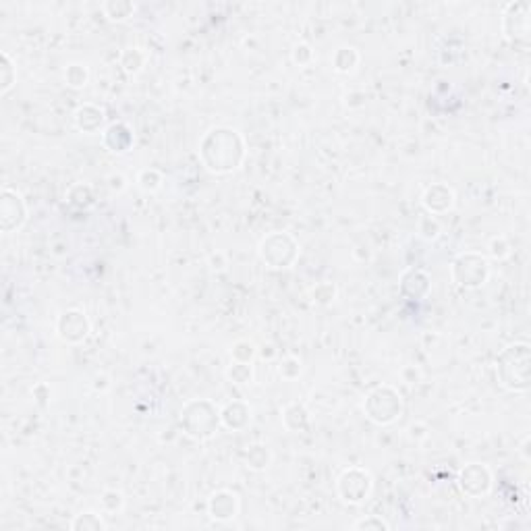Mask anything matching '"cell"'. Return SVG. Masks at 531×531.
<instances>
[{
	"label": "cell",
	"instance_id": "83f0119b",
	"mask_svg": "<svg viewBox=\"0 0 531 531\" xmlns=\"http://www.w3.org/2000/svg\"><path fill=\"white\" fill-rule=\"evenodd\" d=\"M276 370H278V376L282 380L295 382V380H299V376L304 374V361H301V357H297V355L291 353V355H285V357L278 359Z\"/></svg>",
	"mask_w": 531,
	"mask_h": 531
},
{
	"label": "cell",
	"instance_id": "4fadbf2b",
	"mask_svg": "<svg viewBox=\"0 0 531 531\" xmlns=\"http://www.w3.org/2000/svg\"><path fill=\"white\" fill-rule=\"evenodd\" d=\"M399 291L409 301H423L432 293V278L421 268H407L399 278Z\"/></svg>",
	"mask_w": 531,
	"mask_h": 531
},
{
	"label": "cell",
	"instance_id": "8d00e7d4",
	"mask_svg": "<svg viewBox=\"0 0 531 531\" xmlns=\"http://www.w3.org/2000/svg\"><path fill=\"white\" fill-rule=\"evenodd\" d=\"M399 378H401V382H405L407 386H418L421 378H423V374H421L418 366H405V368H401Z\"/></svg>",
	"mask_w": 531,
	"mask_h": 531
},
{
	"label": "cell",
	"instance_id": "9a60e30c",
	"mask_svg": "<svg viewBox=\"0 0 531 531\" xmlns=\"http://www.w3.org/2000/svg\"><path fill=\"white\" fill-rule=\"evenodd\" d=\"M254 407L247 401L235 399L220 407V425L228 432H243L251 425Z\"/></svg>",
	"mask_w": 531,
	"mask_h": 531
},
{
	"label": "cell",
	"instance_id": "4316f807",
	"mask_svg": "<svg viewBox=\"0 0 531 531\" xmlns=\"http://www.w3.org/2000/svg\"><path fill=\"white\" fill-rule=\"evenodd\" d=\"M67 201H69L73 208H79V210H85V208L94 206L96 197H94L92 185H87V183H75V185H71L69 191H67Z\"/></svg>",
	"mask_w": 531,
	"mask_h": 531
},
{
	"label": "cell",
	"instance_id": "5bb4252c",
	"mask_svg": "<svg viewBox=\"0 0 531 531\" xmlns=\"http://www.w3.org/2000/svg\"><path fill=\"white\" fill-rule=\"evenodd\" d=\"M455 189L446 183H432L421 193V206L432 216H440V214L451 212L455 208Z\"/></svg>",
	"mask_w": 531,
	"mask_h": 531
},
{
	"label": "cell",
	"instance_id": "7bdbcfd3",
	"mask_svg": "<svg viewBox=\"0 0 531 531\" xmlns=\"http://www.w3.org/2000/svg\"><path fill=\"white\" fill-rule=\"evenodd\" d=\"M409 432H411V438H413V440H423V438H427V425L421 423V421L413 423V425L409 427Z\"/></svg>",
	"mask_w": 531,
	"mask_h": 531
},
{
	"label": "cell",
	"instance_id": "ffe728a7",
	"mask_svg": "<svg viewBox=\"0 0 531 531\" xmlns=\"http://www.w3.org/2000/svg\"><path fill=\"white\" fill-rule=\"evenodd\" d=\"M118 65L127 75H139L148 65V52L139 46L125 48L118 56Z\"/></svg>",
	"mask_w": 531,
	"mask_h": 531
},
{
	"label": "cell",
	"instance_id": "f546056e",
	"mask_svg": "<svg viewBox=\"0 0 531 531\" xmlns=\"http://www.w3.org/2000/svg\"><path fill=\"white\" fill-rule=\"evenodd\" d=\"M135 183L144 193H156V191L162 189V185H164V175L158 168H144V170L137 173Z\"/></svg>",
	"mask_w": 531,
	"mask_h": 531
},
{
	"label": "cell",
	"instance_id": "277c9868",
	"mask_svg": "<svg viewBox=\"0 0 531 531\" xmlns=\"http://www.w3.org/2000/svg\"><path fill=\"white\" fill-rule=\"evenodd\" d=\"M363 413L376 425H392L405 413V401L392 384H378L363 399Z\"/></svg>",
	"mask_w": 531,
	"mask_h": 531
},
{
	"label": "cell",
	"instance_id": "7a4b0ae2",
	"mask_svg": "<svg viewBox=\"0 0 531 531\" xmlns=\"http://www.w3.org/2000/svg\"><path fill=\"white\" fill-rule=\"evenodd\" d=\"M498 384L513 392L525 394L531 388V346L530 342L517 341L506 344L496 357Z\"/></svg>",
	"mask_w": 531,
	"mask_h": 531
},
{
	"label": "cell",
	"instance_id": "60d3db41",
	"mask_svg": "<svg viewBox=\"0 0 531 531\" xmlns=\"http://www.w3.org/2000/svg\"><path fill=\"white\" fill-rule=\"evenodd\" d=\"M344 104L349 108H361L366 104V94L363 92H351L344 96Z\"/></svg>",
	"mask_w": 531,
	"mask_h": 531
},
{
	"label": "cell",
	"instance_id": "8fae6325",
	"mask_svg": "<svg viewBox=\"0 0 531 531\" xmlns=\"http://www.w3.org/2000/svg\"><path fill=\"white\" fill-rule=\"evenodd\" d=\"M54 332L65 344H81V342L87 341V337L92 332V322L83 309L71 307V309H65L56 318Z\"/></svg>",
	"mask_w": 531,
	"mask_h": 531
},
{
	"label": "cell",
	"instance_id": "ba28073f",
	"mask_svg": "<svg viewBox=\"0 0 531 531\" xmlns=\"http://www.w3.org/2000/svg\"><path fill=\"white\" fill-rule=\"evenodd\" d=\"M530 2H508L502 11V34L513 44H527L531 34Z\"/></svg>",
	"mask_w": 531,
	"mask_h": 531
},
{
	"label": "cell",
	"instance_id": "4dcf8cb0",
	"mask_svg": "<svg viewBox=\"0 0 531 531\" xmlns=\"http://www.w3.org/2000/svg\"><path fill=\"white\" fill-rule=\"evenodd\" d=\"M258 357V346L247 339H239L230 344V359L239 363H254Z\"/></svg>",
	"mask_w": 531,
	"mask_h": 531
},
{
	"label": "cell",
	"instance_id": "f1b7e54d",
	"mask_svg": "<svg viewBox=\"0 0 531 531\" xmlns=\"http://www.w3.org/2000/svg\"><path fill=\"white\" fill-rule=\"evenodd\" d=\"M63 79L71 89H83L89 83V69L81 63H71L65 67Z\"/></svg>",
	"mask_w": 531,
	"mask_h": 531
},
{
	"label": "cell",
	"instance_id": "6da1fadb",
	"mask_svg": "<svg viewBox=\"0 0 531 531\" xmlns=\"http://www.w3.org/2000/svg\"><path fill=\"white\" fill-rule=\"evenodd\" d=\"M199 162L204 168L216 177L237 173L247 158L245 137L232 127H212L199 142Z\"/></svg>",
	"mask_w": 531,
	"mask_h": 531
},
{
	"label": "cell",
	"instance_id": "484cf974",
	"mask_svg": "<svg viewBox=\"0 0 531 531\" xmlns=\"http://www.w3.org/2000/svg\"><path fill=\"white\" fill-rule=\"evenodd\" d=\"M17 83V67L8 52H0V94L6 96Z\"/></svg>",
	"mask_w": 531,
	"mask_h": 531
},
{
	"label": "cell",
	"instance_id": "cb8c5ba5",
	"mask_svg": "<svg viewBox=\"0 0 531 531\" xmlns=\"http://www.w3.org/2000/svg\"><path fill=\"white\" fill-rule=\"evenodd\" d=\"M337 297H339V289H337V285L330 282V280L318 282V285L309 291L311 304L318 305V307H328V305H332L337 301Z\"/></svg>",
	"mask_w": 531,
	"mask_h": 531
},
{
	"label": "cell",
	"instance_id": "5b68a950",
	"mask_svg": "<svg viewBox=\"0 0 531 531\" xmlns=\"http://www.w3.org/2000/svg\"><path fill=\"white\" fill-rule=\"evenodd\" d=\"M258 256L272 270H289L301 256L299 241L287 230L268 232L258 245Z\"/></svg>",
	"mask_w": 531,
	"mask_h": 531
},
{
	"label": "cell",
	"instance_id": "d6986e66",
	"mask_svg": "<svg viewBox=\"0 0 531 531\" xmlns=\"http://www.w3.org/2000/svg\"><path fill=\"white\" fill-rule=\"evenodd\" d=\"M332 69L341 75H351L357 71L359 63H361V54L355 46H339L330 58Z\"/></svg>",
	"mask_w": 531,
	"mask_h": 531
},
{
	"label": "cell",
	"instance_id": "74e56055",
	"mask_svg": "<svg viewBox=\"0 0 531 531\" xmlns=\"http://www.w3.org/2000/svg\"><path fill=\"white\" fill-rule=\"evenodd\" d=\"M208 266L212 272H225L228 268V256L225 251H212L208 256Z\"/></svg>",
	"mask_w": 531,
	"mask_h": 531
},
{
	"label": "cell",
	"instance_id": "f6af8a7d",
	"mask_svg": "<svg viewBox=\"0 0 531 531\" xmlns=\"http://www.w3.org/2000/svg\"><path fill=\"white\" fill-rule=\"evenodd\" d=\"M530 444H531V438L530 436H525V438H523V444H521V449H519V453H521V456H523V461H525V463H530L531 461Z\"/></svg>",
	"mask_w": 531,
	"mask_h": 531
},
{
	"label": "cell",
	"instance_id": "44dd1931",
	"mask_svg": "<svg viewBox=\"0 0 531 531\" xmlns=\"http://www.w3.org/2000/svg\"><path fill=\"white\" fill-rule=\"evenodd\" d=\"M272 458H274V455H272L270 446H266L262 442H256L245 451V467L249 471L262 473L272 465Z\"/></svg>",
	"mask_w": 531,
	"mask_h": 531
},
{
	"label": "cell",
	"instance_id": "ee69618b",
	"mask_svg": "<svg viewBox=\"0 0 531 531\" xmlns=\"http://www.w3.org/2000/svg\"><path fill=\"white\" fill-rule=\"evenodd\" d=\"M258 355L262 357V359H274L276 355H278V351H276V346L272 344V342H268V344H264L262 349H258Z\"/></svg>",
	"mask_w": 531,
	"mask_h": 531
},
{
	"label": "cell",
	"instance_id": "d4e9b609",
	"mask_svg": "<svg viewBox=\"0 0 531 531\" xmlns=\"http://www.w3.org/2000/svg\"><path fill=\"white\" fill-rule=\"evenodd\" d=\"M225 378H227L230 384H237V386L254 384V380H256L254 363H239V361H230V366L225 370Z\"/></svg>",
	"mask_w": 531,
	"mask_h": 531
},
{
	"label": "cell",
	"instance_id": "30bf717a",
	"mask_svg": "<svg viewBox=\"0 0 531 531\" xmlns=\"http://www.w3.org/2000/svg\"><path fill=\"white\" fill-rule=\"evenodd\" d=\"M458 490L467 498H484L492 492L494 473L486 463H467L456 475Z\"/></svg>",
	"mask_w": 531,
	"mask_h": 531
},
{
	"label": "cell",
	"instance_id": "9c48e42d",
	"mask_svg": "<svg viewBox=\"0 0 531 531\" xmlns=\"http://www.w3.org/2000/svg\"><path fill=\"white\" fill-rule=\"evenodd\" d=\"M30 218L23 195L13 187H4L0 193V230L4 235L17 232L25 227Z\"/></svg>",
	"mask_w": 531,
	"mask_h": 531
},
{
	"label": "cell",
	"instance_id": "7402d4cb",
	"mask_svg": "<svg viewBox=\"0 0 531 531\" xmlns=\"http://www.w3.org/2000/svg\"><path fill=\"white\" fill-rule=\"evenodd\" d=\"M137 11V4L131 0H108L102 4V13L113 23H125L129 21Z\"/></svg>",
	"mask_w": 531,
	"mask_h": 531
},
{
	"label": "cell",
	"instance_id": "f35d334b",
	"mask_svg": "<svg viewBox=\"0 0 531 531\" xmlns=\"http://www.w3.org/2000/svg\"><path fill=\"white\" fill-rule=\"evenodd\" d=\"M32 396H34V401L38 403V405H48L50 403V386L46 384V382H38L34 388H32Z\"/></svg>",
	"mask_w": 531,
	"mask_h": 531
},
{
	"label": "cell",
	"instance_id": "2e32d148",
	"mask_svg": "<svg viewBox=\"0 0 531 531\" xmlns=\"http://www.w3.org/2000/svg\"><path fill=\"white\" fill-rule=\"evenodd\" d=\"M73 123H75L77 131L85 133V135H98V133H104V129L108 127L106 125V113L104 108L92 104V102H85V104H79L73 113Z\"/></svg>",
	"mask_w": 531,
	"mask_h": 531
},
{
	"label": "cell",
	"instance_id": "d590c367",
	"mask_svg": "<svg viewBox=\"0 0 531 531\" xmlns=\"http://www.w3.org/2000/svg\"><path fill=\"white\" fill-rule=\"evenodd\" d=\"M291 58H293V63L297 65V67H309L311 63H313V58H316V54H313V48L309 46V44H297L295 48H293V52H291Z\"/></svg>",
	"mask_w": 531,
	"mask_h": 531
},
{
	"label": "cell",
	"instance_id": "8992f818",
	"mask_svg": "<svg viewBox=\"0 0 531 531\" xmlns=\"http://www.w3.org/2000/svg\"><path fill=\"white\" fill-rule=\"evenodd\" d=\"M492 274L490 260L482 251H463L451 262V278L458 289L477 291Z\"/></svg>",
	"mask_w": 531,
	"mask_h": 531
},
{
	"label": "cell",
	"instance_id": "b9f144b4",
	"mask_svg": "<svg viewBox=\"0 0 531 531\" xmlns=\"http://www.w3.org/2000/svg\"><path fill=\"white\" fill-rule=\"evenodd\" d=\"M92 386H94L96 392H106V390H111L113 382H111V376H108V374H98V376L94 378V382H92Z\"/></svg>",
	"mask_w": 531,
	"mask_h": 531
},
{
	"label": "cell",
	"instance_id": "ac0fdd59",
	"mask_svg": "<svg viewBox=\"0 0 531 531\" xmlns=\"http://www.w3.org/2000/svg\"><path fill=\"white\" fill-rule=\"evenodd\" d=\"M280 421L285 425L287 432H293V434H299V432H305L311 423V413L309 409L305 407L304 403H297V401H291L282 407L280 411Z\"/></svg>",
	"mask_w": 531,
	"mask_h": 531
},
{
	"label": "cell",
	"instance_id": "ab89813d",
	"mask_svg": "<svg viewBox=\"0 0 531 531\" xmlns=\"http://www.w3.org/2000/svg\"><path fill=\"white\" fill-rule=\"evenodd\" d=\"M106 183H108V189L113 191V193H123V191L127 189V179H125L120 173H113V175H108Z\"/></svg>",
	"mask_w": 531,
	"mask_h": 531
},
{
	"label": "cell",
	"instance_id": "603a6c76",
	"mask_svg": "<svg viewBox=\"0 0 531 531\" xmlns=\"http://www.w3.org/2000/svg\"><path fill=\"white\" fill-rule=\"evenodd\" d=\"M73 531H106L108 523L104 521V517L96 511H85L75 515V519L69 525Z\"/></svg>",
	"mask_w": 531,
	"mask_h": 531
},
{
	"label": "cell",
	"instance_id": "d6a6232c",
	"mask_svg": "<svg viewBox=\"0 0 531 531\" xmlns=\"http://www.w3.org/2000/svg\"><path fill=\"white\" fill-rule=\"evenodd\" d=\"M100 508L106 515H118L125 508V494L116 488H108L100 496Z\"/></svg>",
	"mask_w": 531,
	"mask_h": 531
},
{
	"label": "cell",
	"instance_id": "e0dca14e",
	"mask_svg": "<svg viewBox=\"0 0 531 531\" xmlns=\"http://www.w3.org/2000/svg\"><path fill=\"white\" fill-rule=\"evenodd\" d=\"M133 144H135L133 129L127 123H123V120L111 123L104 129V133H102V146L111 154H116V156L131 152Z\"/></svg>",
	"mask_w": 531,
	"mask_h": 531
},
{
	"label": "cell",
	"instance_id": "1f68e13d",
	"mask_svg": "<svg viewBox=\"0 0 531 531\" xmlns=\"http://www.w3.org/2000/svg\"><path fill=\"white\" fill-rule=\"evenodd\" d=\"M418 235L423 239V241H436V239H440V235H442V225H440V220L436 218V216H432V214H423L421 218L418 220Z\"/></svg>",
	"mask_w": 531,
	"mask_h": 531
},
{
	"label": "cell",
	"instance_id": "3957f363",
	"mask_svg": "<svg viewBox=\"0 0 531 531\" xmlns=\"http://www.w3.org/2000/svg\"><path fill=\"white\" fill-rule=\"evenodd\" d=\"M179 425L195 442L210 440L220 425V407L210 399H191L179 413Z\"/></svg>",
	"mask_w": 531,
	"mask_h": 531
},
{
	"label": "cell",
	"instance_id": "7c38bea8",
	"mask_svg": "<svg viewBox=\"0 0 531 531\" xmlns=\"http://www.w3.org/2000/svg\"><path fill=\"white\" fill-rule=\"evenodd\" d=\"M208 517L216 523H228L232 519H237L239 511H241V500H239V494L232 492V490H216V492L210 494L208 498Z\"/></svg>",
	"mask_w": 531,
	"mask_h": 531
},
{
	"label": "cell",
	"instance_id": "e575fe53",
	"mask_svg": "<svg viewBox=\"0 0 531 531\" xmlns=\"http://www.w3.org/2000/svg\"><path fill=\"white\" fill-rule=\"evenodd\" d=\"M351 530L355 531H388L390 530V525L378 517V515H368V517H361V519H357L353 525H351Z\"/></svg>",
	"mask_w": 531,
	"mask_h": 531
},
{
	"label": "cell",
	"instance_id": "52a82bcc",
	"mask_svg": "<svg viewBox=\"0 0 531 531\" xmlns=\"http://www.w3.org/2000/svg\"><path fill=\"white\" fill-rule=\"evenodd\" d=\"M337 492L344 504L361 506L374 492V475L366 467H349L337 480Z\"/></svg>",
	"mask_w": 531,
	"mask_h": 531
},
{
	"label": "cell",
	"instance_id": "836d02e7",
	"mask_svg": "<svg viewBox=\"0 0 531 531\" xmlns=\"http://www.w3.org/2000/svg\"><path fill=\"white\" fill-rule=\"evenodd\" d=\"M488 254H490V258H492L494 262H504V260H508V258H511V254H513V245H511V241H508L506 237L498 235V237H494L492 241H490V245H488Z\"/></svg>",
	"mask_w": 531,
	"mask_h": 531
}]
</instances>
